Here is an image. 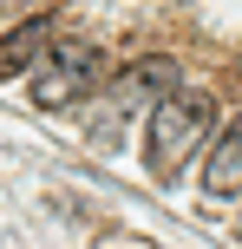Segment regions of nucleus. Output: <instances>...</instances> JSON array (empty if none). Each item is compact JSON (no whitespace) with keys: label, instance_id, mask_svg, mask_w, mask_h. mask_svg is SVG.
Listing matches in <instances>:
<instances>
[{"label":"nucleus","instance_id":"1","mask_svg":"<svg viewBox=\"0 0 242 249\" xmlns=\"http://www.w3.org/2000/svg\"><path fill=\"white\" fill-rule=\"evenodd\" d=\"M210 124H216V105L196 99V92H183V99L170 92V99L151 105V177L157 184H170V177L196 158V144L210 138Z\"/></svg>","mask_w":242,"mask_h":249},{"label":"nucleus","instance_id":"2","mask_svg":"<svg viewBox=\"0 0 242 249\" xmlns=\"http://www.w3.org/2000/svg\"><path fill=\"white\" fill-rule=\"evenodd\" d=\"M170 92H177V59H131L125 72H118V86L105 92L98 118H92V138H98V144H118L125 124L138 112H151L157 99H170Z\"/></svg>","mask_w":242,"mask_h":249},{"label":"nucleus","instance_id":"3","mask_svg":"<svg viewBox=\"0 0 242 249\" xmlns=\"http://www.w3.org/2000/svg\"><path fill=\"white\" fill-rule=\"evenodd\" d=\"M98 72H105V59H98V46H85V39L46 46V59H39V72H33V99L46 105V112L79 105L92 86H98Z\"/></svg>","mask_w":242,"mask_h":249},{"label":"nucleus","instance_id":"4","mask_svg":"<svg viewBox=\"0 0 242 249\" xmlns=\"http://www.w3.org/2000/svg\"><path fill=\"white\" fill-rule=\"evenodd\" d=\"M52 13H33V20H20L7 39H0V79H13V72H33L39 59H46V46H52Z\"/></svg>","mask_w":242,"mask_h":249},{"label":"nucleus","instance_id":"5","mask_svg":"<svg viewBox=\"0 0 242 249\" xmlns=\"http://www.w3.org/2000/svg\"><path fill=\"white\" fill-rule=\"evenodd\" d=\"M203 197H242V118L229 124V131L216 138V151H210V164H203Z\"/></svg>","mask_w":242,"mask_h":249}]
</instances>
